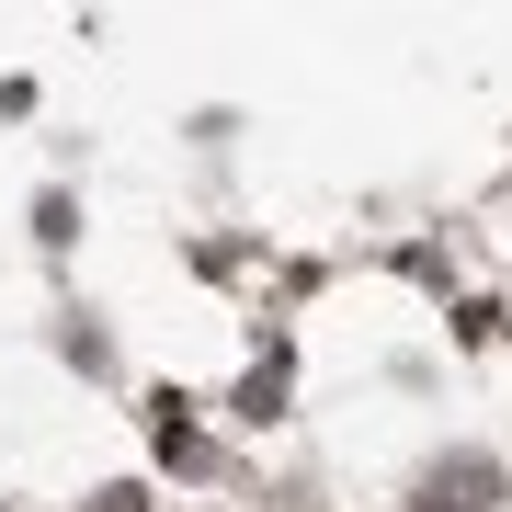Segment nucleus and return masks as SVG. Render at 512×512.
Instances as JSON below:
<instances>
[{
    "label": "nucleus",
    "instance_id": "2",
    "mask_svg": "<svg viewBox=\"0 0 512 512\" xmlns=\"http://www.w3.org/2000/svg\"><path fill=\"white\" fill-rule=\"evenodd\" d=\"M92 512H148V490H92Z\"/></svg>",
    "mask_w": 512,
    "mask_h": 512
},
{
    "label": "nucleus",
    "instance_id": "1",
    "mask_svg": "<svg viewBox=\"0 0 512 512\" xmlns=\"http://www.w3.org/2000/svg\"><path fill=\"white\" fill-rule=\"evenodd\" d=\"M410 512H512V478L490 456H444V467H421Z\"/></svg>",
    "mask_w": 512,
    "mask_h": 512
}]
</instances>
